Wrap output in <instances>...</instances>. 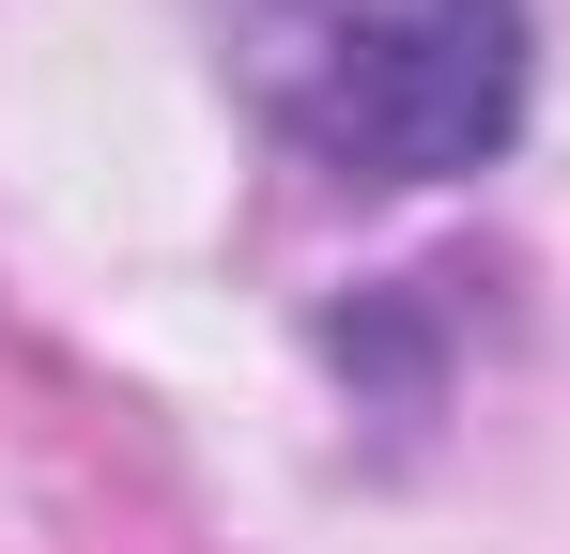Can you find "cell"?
Wrapping results in <instances>:
<instances>
[{
  "label": "cell",
  "mask_w": 570,
  "mask_h": 554,
  "mask_svg": "<svg viewBox=\"0 0 570 554\" xmlns=\"http://www.w3.org/2000/svg\"><path fill=\"white\" fill-rule=\"evenodd\" d=\"M278 139L324 185H463L524 139L540 16L524 0H308L278 47Z\"/></svg>",
  "instance_id": "cell-1"
}]
</instances>
